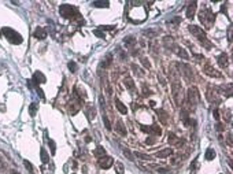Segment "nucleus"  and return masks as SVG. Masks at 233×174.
<instances>
[{
  "mask_svg": "<svg viewBox=\"0 0 233 174\" xmlns=\"http://www.w3.org/2000/svg\"><path fill=\"white\" fill-rule=\"evenodd\" d=\"M170 75H172V93H173V99L177 107H181L182 104V86L180 82L178 74L174 69H170Z\"/></svg>",
  "mask_w": 233,
  "mask_h": 174,
  "instance_id": "nucleus-1",
  "label": "nucleus"
},
{
  "mask_svg": "<svg viewBox=\"0 0 233 174\" xmlns=\"http://www.w3.org/2000/svg\"><path fill=\"white\" fill-rule=\"evenodd\" d=\"M199 102H200V95H199V90H197L196 86L188 88V90H187V106H188L187 111L188 113H189L191 110L195 111Z\"/></svg>",
  "mask_w": 233,
  "mask_h": 174,
  "instance_id": "nucleus-2",
  "label": "nucleus"
},
{
  "mask_svg": "<svg viewBox=\"0 0 233 174\" xmlns=\"http://www.w3.org/2000/svg\"><path fill=\"white\" fill-rule=\"evenodd\" d=\"M188 30H189V32L200 41V44L203 45L206 50H211V48H213V44L208 41V39L206 37V33L203 32V29H200V27L196 26V25H189L188 26Z\"/></svg>",
  "mask_w": 233,
  "mask_h": 174,
  "instance_id": "nucleus-3",
  "label": "nucleus"
},
{
  "mask_svg": "<svg viewBox=\"0 0 233 174\" xmlns=\"http://www.w3.org/2000/svg\"><path fill=\"white\" fill-rule=\"evenodd\" d=\"M199 21H200V23L203 25L206 29H210L211 26H213V23H214V19H215V15H214V12L211 11L208 7H204V8H201L200 11H199Z\"/></svg>",
  "mask_w": 233,
  "mask_h": 174,
  "instance_id": "nucleus-4",
  "label": "nucleus"
},
{
  "mask_svg": "<svg viewBox=\"0 0 233 174\" xmlns=\"http://www.w3.org/2000/svg\"><path fill=\"white\" fill-rule=\"evenodd\" d=\"M0 32H2V34H4V37L7 39V41H10L11 44H15V45L22 44L23 37L21 36V34L17 32V30L11 29V27H3Z\"/></svg>",
  "mask_w": 233,
  "mask_h": 174,
  "instance_id": "nucleus-5",
  "label": "nucleus"
},
{
  "mask_svg": "<svg viewBox=\"0 0 233 174\" xmlns=\"http://www.w3.org/2000/svg\"><path fill=\"white\" fill-rule=\"evenodd\" d=\"M59 14L61 17H63L66 19H74L75 17H80V11L77 7L71 6V4H63L59 8Z\"/></svg>",
  "mask_w": 233,
  "mask_h": 174,
  "instance_id": "nucleus-6",
  "label": "nucleus"
},
{
  "mask_svg": "<svg viewBox=\"0 0 233 174\" xmlns=\"http://www.w3.org/2000/svg\"><path fill=\"white\" fill-rule=\"evenodd\" d=\"M176 66H177V69H178L180 75H182L184 80H185L188 84H191V82H192L193 80H195L192 67H191L189 65H187V63H177Z\"/></svg>",
  "mask_w": 233,
  "mask_h": 174,
  "instance_id": "nucleus-7",
  "label": "nucleus"
},
{
  "mask_svg": "<svg viewBox=\"0 0 233 174\" xmlns=\"http://www.w3.org/2000/svg\"><path fill=\"white\" fill-rule=\"evenodd\" d=\"M81 106H82V99H81V97H78L74 93V97H73L71 103L69 104V110H70L71 115H75V114L80 111V109H81Z\"/></svg>",
  "mask_w": 233,
  "mask_h": 174,
  "instance_id": "nucleus-8",
  "label": "nucleus"
},
{
  "mask_svg": "<svg viewBox=\"0 0 233 174\" xmlns=\"http://www.w3.org/2000/svg\"><path fill=\"white\" fill-rule=\"evenodd\" d=\"M203 73L204 74H207L208 77H214V78H222V74L218 70H215V69L211 66L210 63H206L203 66Z\"/></svg>",
  "mask_w": 233,
  "mask_h": 174,
  "instance_id": "nucleus-9",
  "label": "nucleus"
},
{
  "mask_svg": "<svg viewBox=\"0 0 233 174\" xmlns=\"http://www.w3.org/2000/svg\"><path fill=\"white\" fill-rule=\"evenodd\" d=\"M206 96H207V100H208V102H210L211 104H213L214 107H217L218 104H221V99L218 97V95L215 93V90H214L213 88H208V89H207Z\"/></svg>",
  "mask_w": 233,
  "mask_h": 174,
  "instance_id": "nucleus-10",
  "label": "nucleus"
},
{
  "mask_svg": "<svg viewBox=\"0 0 233 174\" xmlns=\"http://www.w3.org/2000/svg\"><path fill=\"white\" fill-rule=\"evenodd\" d=\"M141 130L145 132L148 134H155V136H162V129L156 125H152V126H147V125H140Z\"/></svg>",
  "mask_w": 233,
  "mask_h": 174,
  "instance_id": "nucleus-11",
  "label": "nucleus"
},
{
  "mask_svg": "<svg viewBox=\"0 0 233 174\" xmlns=\"http://www.w3.org/2000/svg\"><path fill=\"white\" fill-rule=\"evenodd\" d=\"M124 43L125 45H126V48H129L130 52H132V55H136V50H134V45H136V37L134 36H126L124 39Z\"/></svg>",
  "mask_w": 233,
  "mask_h": 174,
  "instance_id": "nucleus-12",
  "label": "nucleus"
},
{
  "mask_svg": "<svg viewBox=\"0 0 233 174\" xmlns=\"http://www.w3.org/2000/svg\"><path fill=\"white\" fill-rule=\"evenodd\" d=\"M97 163H99V166L102 169H104V170H107V169H110L111 166L114 165V159L111 158V156H103V158H100L99 161H97Z\"/></svg>",
  "mask_w": 233,
  "mask_h": 174,
  "instance_id": "nucleus-13",
  "label": "nucleus"
},
{
  "mask_svg": "<svg viewBox=\"0 0 233 174\" xmlns=\"http://www.w3.org/2000/svg\"><path fill=\"white\" fill-rule=\"evenodd\" d=\"M163 45H165V47L167 48V50H170V51H176V48H177V44L174 43V39L170 37V36L163 37Z\"/></svg>",
  "mask_w": 233,
  "mask_h": 174,
  "instance_id": "nucleus-14",
  "label": "nucleus"
},
{
  "mask_svg": "<svg viewBox=\"0 0 233 174\" xmlns=\"http://www.w3.org/2000/svg\"><path fill=\"white\" fill-rule=\"evenodd\" d=\"M32 81L34 82V85H36V86H39V84H44V82L47 81V78L44 77L43 73L37 70V71H34V74H33V80H32Z\"/></svg>",
  "mask_w": 233,
  "mask_h": 174,
  "instance_id": "nucleus-15",
  "label": "nucleus"
},
{
  "mask_svg": "<svg viewBox=\"0 0 233 174\" xmlns=\"http://www.w3.org/2000/svg\"><path fill=\"white\" fill-rule=\"evenodd\" d=\"M196 7H197L196 2H192L188 4V7H187V18L188 19H193L195 14H196Z\"/></svg>",
  "mask_w": 233,
  "mask_h": 174,
  "instance_id": "nucleus-16",
  "label": "nucleus"
},
{
  "mask_svg": "<svg viewBox=\"0 0 233 174\" xmlns=\"http://www.w3.org/2000/svg\"><path fill=\"white\" fill-rule=\"evenodd\" d=\"M85 114H86V118H88L89 121H92L93 118L96 117V109L95 106H93L92 103H88L85 107Z\"/></svg>",
  "mask_w": 233,
  "mask_h": 174,
  "instance_id": "nucleus-17",
  "label": "nucleus"
},
{
  "mask_svg": "<svg viewBox=\"0 0 233 174\" xmlns=\"http://www.w3.org/2000/svg\"><path fill=\"white\" fill-rule=\"evenodd\" d=\"M217 90L221 92L222 95H225V97H232V84H228L225 86H218Z\"/></svg>",
  "mask_w": 233,
  "mask_h": 174,
  "instance_id": "nucleus-18",
  "label": "nucleus"
},
{
  "mask_svg": "<svg viewBox=\"0 0 233 174\" xmlns=\"http://www.w3.org/2000/svg\"><path fill=\"white\" fill-rule=\"evenodd\" d=\"M173 149L172 148H165V149H162V151H158V152H155V156L156 158H161V159H163V158H169V156H172L173 155Z\"/></svg>",
  "mask_w": 233,
  "mask_h": 174,
  "instance_id": "nucleus-19",
  "label": "nucleus"
},
{
  "mask_svg": "<svg viewBox=\"0 0 233 174\" xmlns=\"http://www.w3.org/2000/svg\"><path fill=\"white\" fill-rule=\"evenodd\" d=\"M156 114H158V117H159V121L163 123V125H167L169 123V121H167V118H169V114L166 113L163 109H158L156 110Z\"/></svg>",
  "mask_w": 233,
  "mask_h": 174,
  "instance_id": "nucleus-20",
  "label": "nucleus"
},
{
  "mask_svg": "<svg viewBox=\"0 0 233 174\" xmlns=\"http://www.w3.org/2000/svg\"><path fill=\"white\" fill-rule=\"evenodd\" d=\"M217 62H218V65H220V67L222 69H225L226 66L229 65V60H228V55L225 54H221V55H218V58H217Z\"/></svg>",
  "mask_w": 233,
  "mask_h": 174,
  "instance_id": "nucleus-21",
  "label": "nucleus"
},
{
  "mask_svg": "<svg viewBox=\"0 0 233 174\" xmlns=\"http://www.w3.org/2000/svg\"><path fill=\"white\" fill-rule=\"evenodd\" d=\"M115 132L119 136H122V137H126L128 132H126V128L124 126L122 121H117V125H115Z\"/></svg>",
  "mask_w": 233,
  "mask_h": 174,
  "instance_id": "nucleus-22",
  "label": "nucleus"
},
{
  "mask_svg": "<svg viewBox=\"0 0 233 174\" xmlns=\"http://www.w3.org/2000/svg\"><path fill=\"white\" fill-rule=\"evenodd\" d=\"M33 36L36 37V39H39V40H44V39L47 37V30L43 29V27H36V30H34Z\"/></svg>",
  "mask_w": 233,
  "mask_h": 174,
  "instance_id": "nucleus-23",
  "label": "nucleus"
},
{
  "mask_svg": "<svg viewBox=\"0 0 233 174\" xmlns=\"http://www.w3.org/2000/svg\"><path fill=\"white\" fill-rule=\"evenodd\" d=\"M180 117H181V121L185 126H189L191 125V121H189V113L187 111V109H182L181 113H180Z\"/></svg>",
  "mask_w": 233,
  "mask_h": 174,
  "instance_id": "nucleus-24",
  "label": "nucleus"
},
{
  "mask_svg": "<svg viewBox=\"0 0 233 174\" xmlns=\"http://www.w3.org/2000/svg\"><path fill=\"white\" fill-rule=\"evenodd\" d=\"M174 52H176V54L178 55V56L181 58V59H184V60H188V59H189V54H188V52L184 50V48L180 47V45H177V48H176Z\"/></svg>",
  "mask_w": 233,
  "mask_h": 174,
  "instance_id": "nucleus-25",
  "label": "nucleus"
},
{
  "mask_svg": "<svg viewBox=\"0 0 233 174\" xmlns=\"http://www.w3.org/2000/svg\"><path fill=\"white\" fill-rule=\"evenodd\" d=\"M111 63H113V54H107L106 56H104V59L102 60V65H100V67H104V69H107V67H110Z\"/></svg>",
  "mask_w": 233,
  "mask_h": 174,
  "instance_id": "nucleus-26",
  "label": "nucleus"
},
{
  "mask_svg": "<svg viewBox=\"0 0 233 174\" xmlns=\"http://www.w3.org/2000/svg\"><path fill=\"white\" fill-rule=\"evenodd\" d=\"M115 106H117V110L119 111L121 114H124V115H125V114H128V107L125 106L119 99H115Z\"/></svg>",
  "mask_w": 233,
  "mask_h": 174,
  "instance_id": "nucleus-27",
  "label": "nucleus"
},
{
  "mask_svg": "<svg viewBox=\"0 0 233 174\" xmlns=\"http://www.w3.org/2000/svg\"><path fill=\"white\" fill-rule=\"evenodd\" d=\"M124 84H125V86H126L129 90H133L134 89V81L132 80L130 75H126V77L124 78Z\"/></svg>",
  "mask_w": 233,
  "mask_h": 174,
  "instance_id": "nucleus-28",
  "label": "nucleus"
},
{
  "mask_svg": "<svg viewBox=\"0 0 233 174\" xmlns=\"http://www.w3.org/2000/svg\"><path fill=\"white\" fill-rule=\"evenodd\" d=\"M178 141H180V137H178V136L170 132L169 136H167V143H169V144H170V145H177V143H178Z\"/></svg>",
  "mask_w": 233,
  "mask_h": 174,
  "instance_id": "nucleus-29",
  "label": "nucleus"
},
{
  "mask_svg": "<svg viewBox=\"0 0 233 174\" xmlns=\"http://www.w3.org/2000/svg\"><path fill=\"white\" fill-rule=\"evenodd\" d=\"M222 117H224V121L228 123L232 122V111L231 109H224L222 110Z\"/></svg>",
  "mask_w": 233,
  "mask_h": 174,
  "instance_id": "nucleus-30",
  "label": "nucleus"
},
{
  "mask_svg": "<svg viewBox=\"0 0 233 174\" xmlns=\"http://www.w3.org/2000/svg\"><path fill=\"white\" fill-rule=\"evenodd\" d=\"M93 155L99 159L103 158V156H106V149H104V147H102V145H99V147H96V149L93 151Z\"/></svg>",
  "mask_w": 233,
  "mask_h": 174,
  "instance_id": "nucleus-31",
  "label": "nucleus"
},
{
  "mask_svg": "<svg viewBox=\"0 0 233 174\" xmlns=\"http://www.w3.org/2000/svg\"><path fill=\"white\" fill-rule=\"evenodd\" d=\"M132 71L134 73V74L137 75V77H143V75H144V71H143V69L140 67V66H137L136 63H132Z\"/></svg>",
  "mask_w": 233,
  "mask_h": 174,
  "instance_id": "nucleus-32",
  "label": "nucleus"
},
{
  "mask_svg": "<svg viewBox=\"0 0 233 174\" xmlns=\"http://www.w3.org/2000/svg\"><path fill=\"white\" fill-rule=\"evenodd\" d=\"M92 6L96 7V8H109L110 3L109 2H93Z\"/></svg>",
  "mask_w": 233,
  "mask_h": 174,
  "instance_id": "nucleus-33",
  "label": "nucleus"
},
{
  "mask_svg": "<svg viewBox=\"0 0 233 174\" xmlns=\"http://www.w3.org/2000/svg\"><path fill=\"white\" fill-rule=\"evenodd\" d=\"M115 173L117 174H124L125 173V166L122 162H115Z\"/></svg>",
  "mask_w": 233,
  "mask_h": 174,
  "instance_id": "nucleus-34",
  "label": "nucleus"
},
{
  "mask_svg": "<svg viewBox=\"0 0 233 174\" xmlns=\"http://www.w3.org/2000/svg\"><path fill=\"white\" fill-rule=\"evenodd\" d=\"M204 158H206V161H213V159L215 158V152L214 149H207L206 151V155H204Z\"/></svg>",
  "mask_w": 233,
  "mask_h": 174,
  "instance_id": "nucleus-35",
  "label": "nucleus"
},
{
  "mask_svg": "<svg viewBox=\"0 0 233 174\" xmlns=\"http://www.w3.org/2000/svg\"><path fill=\"white\" fill-rule=\"evenodd\" d=\"M134 155L137 156V158L143 159V161H152V156L151 155H147V154H141V152H134Z\"/></svg>",
  "mask_w": 233,
  "mask_h": 174,
  "instance_id": "nucleus-36",
  "label": "nucleus"
},
{
  "mask_svg": "<svg viewBox=\"0 0 233 174\" xmlns=\"http://www.w3.org/2000/svg\"><path fill=\"white\" fill-rule=\"evenodd\" d=\"M40 156H41V162H43V163H48V154H47V151L44 148L40 149Z\"/></svg>",
  "mask_w": 233,
  "mask_h": 174,
  "instance_id": "nucleus-37",
  "label": "nucleus"
},
{
  "mask_svg": "<svg viewBox=\"0 0 233 174\" xmlns=\"http://www.w3.org/2000/svg\"><path fill=\"white\" fill-rule=\"evenodd\" d=\"M48 145H50V148H51V154H52V155L56 154V144H55V141L52 140V138H50V140H48Z\"/></svg>",
  "mask_w": 233,
  "mask_h": 174,
  "instance_id": "nucleus-38",
  "label": "nucleus"
},
{
  "mask_svg": "<svg viewBox=\"0 0 233 174\" xmlns=\"http://www.w3.org/2000/svg\"><path fill=\"white\" fill-rule=\"evenodd\" d=\"M122 154H124V156H125V158H128V159H129V161H130V162H133V161H134V158H133V155H132L130 149L125 148L124 151H122Z\"/></svg>",
  "mask_w": 233,
  "mask_h": 174,
  "instance_id": "nucleus-39",
  "label": "nucleus"
},
{
  "mask_svg": "<svg viewBox=\"0 0 233 174\" xmlns=\"http://www.w3.org/2000/svg\"><path fill=\"white\" fill-rule=\"evenodd\" d=\"M29 113H30V117H36V113H37V104H36V103H32V104H30Z\"/></svg>",
  "mask_w": 233,
  "mask_h": 174,
  "instance_id": "nucleus-40",
  "label": "nucleus"
},
{
  "mask_svg": "<svg viewBox=\"0 0 233 174\" xmlns=\"http://www.w3.org/2000/svg\"><path fill=\"white\" fill-rule=\"evenodd\" d=\"M103 122H104V125H106V129L111 130V123H110L109 118H107V115H106V113H103Z\"/></svg>",
  "mask_w": 233,
  "mask_h": 174,
  "instance_id": "nucleus-41",
  "label": "nucleus"
},
{
  "mask_svg": "<svg viewBox=\"0 0 233 174\" xmlns=\"http://www.w3.org/2000/svg\"><path fill=\"white\" fill-rule=\"evenodd\" d=\"M67 67H69V70L70 71H73V73H75L77 71V63H75V62H69V65H67Z\"/></svg>",
  "mask_w": 233,
  "mask_h": 174,
  "instance_id": "nucleus-42",
  "label": "nucleus"
},
{
  "mask_svg": "<svg viewBox=\"0 0 233 174\" xmlns=\"http://www.w3.org/2000/svg\"><path fill=\"white\" fill-rule=\"evenodd\" d=\"M23 166L26 167V170H29V173H33V166H32V163L27 161V159L23 161Z\"/></svg>",
  "mask_w": 233,
  "mask_h": 174,
  "instance_id": "nucleus-43",
  "label": "nucleus"
},
{
  "mask_svg": "<svg viewBox=\"0 0 233 174\" xmlns=\"http://www.w3.org/2000/svg\"><path fill=\"white\" fill-rule=\"evenodd\" d=\"M141 63H143V66L144 67H147V69H149L151 67V63H149V60L145 56H141Z\"/></svg>",
  "mask_w": 233,
  "mask_h": 174,
  "instance_id": "nucleus-44",
  "label": "nucleus"
},
{
  "mask_svg": "<svg viewBox=\"0 0 233 174\" xmlns=\"http://www.w3.org/2000/svg\"><path fill=\"white\" fill-rule=\"evenodd\" d=\"M114 29H115L114 25H102L99 27V30H114Z\"/></svg>",
  "mask_w": 233,
  "mask_h": 174,
  "instance_id": "nucleus-45",
  "label": "nucleus"
},
{
  "mask_svg": "<svg viewBox=\"0 0 233 174\" xmlns=\"http://www.w3.org/2000/svg\"><path fill=\"white\" fill-rule=\"evenodd\" d=\"M144 36H147V37H155L156 36V32H152V29H148V30H145V32H144Z\"/></svg>",
  "mask_w": 233,
  "mask_h": 174,
  "instance_id": "nucleus-46",
  "label": "nucleus"
},
{
  "mask_svg": "<svg viewBox=\"0 0 233 174\" xmlns=\"http://www.w3.org/2000/svg\"><path fill=\"white\" fill-rule=\"evenodd\" d=\"M213 115H214V119L217 121H220V111H218V109H214V111H213Z\"/></svg>",
  "mask_w": 233,
  "mask_h": 174,
  "instance_id": "nucleus-47",
  "label": "nucleus"
},
{
  "mask_svg": "<svg viewBox=\"0 0 233 174\" xmlns=\"http://www.w3.org/2000/svg\"><path fill=\"white\" fill-rule=\"evenodd\" d=\"M6 167H7V165H6L4 159H3L2 155H0V170H6Z\"/></svg>",
  "mask_w": 233,
  "mask_h": 174,
  "instance_id": "nucleus-48",
  "label": "nucleus"
},
{
  "mask_svg": "<svg viewBox=\"0 0 233 174\" xmlns=\"http://www.w3.org/2000/svg\"><path fill=\"white\" fill-rule=\"evenodd\" d=\"M36 90H37V93L40 95V97H41V100H46V96H44V92L41 90V88H39V86H36Z\"/></svg>",
  "mask_w": 233,
  "mask_h": 174,
  "instance_id": "nucleus-49",
  "label": "nucleus"
},
{
  "mask_svg": "<svg viewBox=\"0 0 233 174\" xmlns=\"http://www.w3.org/2000/svg\"><path fill=\"white\" fill-rule=\"evenodd\" d=\"M143 93H144V96H147V95H151V90H149L148 88H147V85H143Z\"/></svg>",
  "mask_w": 233,
  "mask_h": 174,
  "instance_id": "nucleus-50",
  "label": "nucleus"
},
{
  "mask_svg": "<svg viewBox=\"0 0 233 174\" xmlns=\"http://www.w3.org/2000/svg\"><path fill=\"white\" fill-rule=\"evenodd\" d=\"M93 34H95V36H97V37H100V39H104V33H102L99 29H97V30H93Z\"/></svg>",
  "mask_w": 233,
  "mask_h": 174,
  "instance_id": "nucleus-51",
  "label": "nucleus"
},
{
  "mask_svg": "<svg viewBox=\"0 0 233 174\" xmlns=\"http://www.w3.org/2000/svg\"><path fill=\"white\" fill-rule=\"evenodd\" d=\"M224 128H225V126H224V123H221V122H218V123H217V130H218V132H222V130H225Z\"/></svg>",
  "mask_w": 233,
  "mask_h": 174,
  "instance_id": "nucleus-52",
  "label": "nucleus"
},
{
  "mask_svg": "<svg viewBox=\"0 0 233 174\" xmlns=\"http://www.w3.org/2000/svg\"><path fill=\"white\" fill-rule=\"evenodd\" d=\"M154 143H155L154 137H148L147 140H145V144H149V145H151V144H154Z\"/></svg>",
  "mask_w": 233,
  "mask_h": 174,
  "instance_id": "nucleus-53",
  "label": "nucleus"
},
{
  "mask_svg": "<svg viewBox=\"0 0 233 174\" xmlns=\"http://www.w3.org/2000/svg\"><path fill=\"white\" fill-rule=\"evenodd\" d=\"M192 55H193V56H195V58H196V59H197V60H203V59H204V58H203V55H199V54H195V52H193V54H192Z\"/></svg>",
  "mask_w": 233,
  "mask_h": 174,
  "instance_id": "nucleus-54",
  "label": "nucleus"
},
{
  "mask_svg": "<svg viewBox=\"0 0 233 174\" xmlns=\"http://www.w3.org/2000/svg\"><path fill=\"white\" fill-rule=\"evenodd\" d=\"M228 40L232 41V26H229V30H228Z\"/></svg>",
  "mask_w": 233,
  "mask_h": 174,
  "instance_id": "nucleus-55",
  "label": "nucleus"
},
{
  "mask_svg": "<svg viewBox=\"0 0 233 174\" xmlns=\"http://www.w3.org/2000/svg\"><path fill=\"white\" fill-rule=\"evenodd\" d=\"M228 144L232 145V132H228Z\"/></svg>",
  "mask_w": 233,
  "mask_h": 174,
  "instance_id": "nucleus-56",
  "label": "nucleus"
},
{
  "mask_svg": "<svg viewBox=\"0 0 233 174\" xmlns=\"http://www.w3.org/2000/svg\"><path fill=\"white\" fill-rule=\"evenodd\" d=\"M158 80L161 81V84H162L163 86H166V82H165V80H163V77H162L161 74H158Z\"/></svg>",
  "mask_w": 233,
  "mask_h": 174,
  "instance_id": "nucleus-57",
  "label": "nucleus"
},
{
  "mask_svg": "<svg viewBox=\"0 0 233 174\" xmlns=\"http://www.w3.org/2000/svg\"><path fill=\"white\" fill-rule=\"evenodd\" d=\"M221 11H222V12H226V7H225V4H224V6H222V8H221Z\"/></svg>",
  "mask_w": 233,
  "mask_h": 174,
  "instance_id": "nucleus-58",
  "label": "nucleus"
},
{
  "mask_svg": "<svg viewBox=\"0 0 233 174\" xmlns=\"http://www.w3.org/2000/svg\"><path fill=\"white\" fill-rule=\"evenodd\" d=\"M11 174H18V172H15V170H12V172H11Z\"/></svg>",
  "mask_w": 233,
  "mask_h": 174,
  "instance_id": "nucleus-59",
  "label": "nucleus"
},
{
  "mask_svg": "<svg viewBox=\"0 0 233 174\" xmlns=\"http://www.w3.org/2000/svg\"><path fill=\"white\" fill-rule=\"evenodd\" d=\"M0 36H2V32H0Z\"/></svg>",
  "mask_w": 233,
  "mask_h": 174,
  "instance_id": "nucleus-60",
  "label": "nucleus"
},
{
  "mask_svg": "<svg viewBox=\"0 0 233 174\" xmlns=\"http://www.w3.org/2000/svg\"><path fill=\"white\" fill-rule=\"evenodd\" d=\"M73 174H74V173H73Z\"/></svg>",
  "mask_w": 233,
  "mask_h": 174,
  "instance_id": "nucleus-61",
  "label": "nucleus"
}]
</instances>
